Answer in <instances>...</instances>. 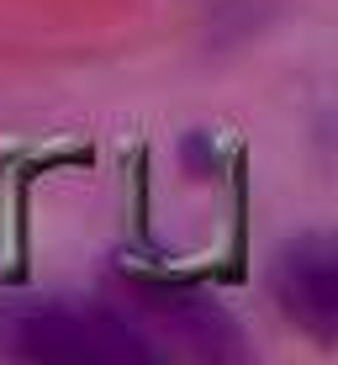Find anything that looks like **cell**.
Instances as JSON below:
<instances>
[{"instance_id": "cell-2", "label": "cell", "mask_w": 338, "mask_h": 365, "mask_svg": "<svg viewBox=\"0 0 338 365\" xmlns=\"http://www.w3.org/2000/svg\"><path fill=\"white\" fill-rule=\"evenodd\" d=\"M270 286H275L280 312L296 329H307L322 344L338 334V255L328 233H307L296 244H285L275 255Z\"/></svg>"}, {"instance_id": "cell-3", "label": "cell", "mask_w": 338, "mask_h": 365, "mask_svg": "<svg viewBox=\"0 0 338 365\" xmlns=\"http://www.w3.org/2000/svg\"><path fill=\"white\" fill-rule=\"evenodd\" d=\"M137 297H143V307L154 318H164V329H174L191 349H201L211 360L243 349L233 323H228V312L217 302H206L201 292H185V286H169V281H137Z\"/></svg>"}, {"instance_id": "cell-1", "label": "cell", "mask_w": 338, "mask_h": 365, "mask_svg": "<svg viewBox=\"0 0 338 365\" xmlns=\"http://www.w3.org/2000/svg\"><path fill=\"white\" fill-rule=\"evenodd\" d=\"M0 355L16 360H95V365H148L159 349L122 312L101 302H11L0 307Z\"/></svg>"}]
</instances>
